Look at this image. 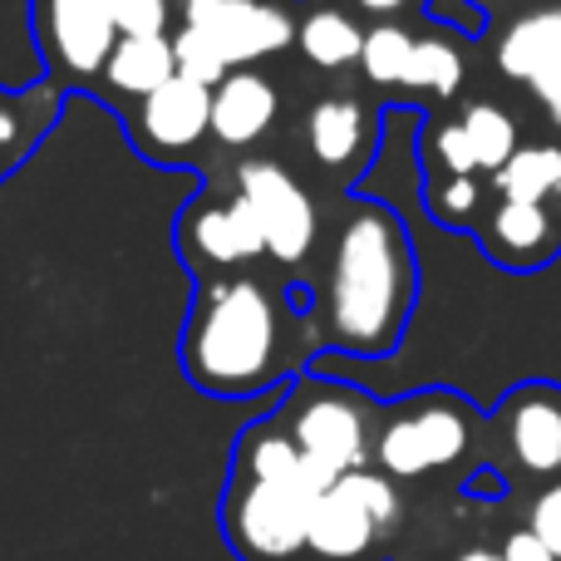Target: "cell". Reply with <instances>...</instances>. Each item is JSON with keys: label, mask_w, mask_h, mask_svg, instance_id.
<instances>
[{"label": "cell", "mask_w": 561, "mask_h": 561, "mask_svg": "<svg viewBox=\"0 0 561 561\" xmlns=\"http://www.w3.org/2000/svg\"><path fill=\"white\" fill-rule=\"evenodd\" d=\"M409 89H428V94H458L463 84V55L448 39H414V59H409Z\"/></svg>", "instance_id": "obj_22"}, {"label": "cell", "mask_w": 561, "mask_h": 561, "mask_svg": "<svg viewBox=\"0 0 561 561\" xmlns=\"http://www.w3.org/2000/svg\"><path fill=\"white\" fill-rule=\"evenodd\" d=\"M183 25L203 30L232 69L280 55L296 39L290 15L272 0H183Z\"/></svg>", "instance_id": "obj_9"}, {"label": "cell", "mask_w": 561, "mask_h": 561, "mask_svg": "<svg viewBox=\"0 0 561 561\" xmlns=\"http://www.w3.org/2000/svg\"><path fill=\"white\" fill-rule=\"evenodd\" d=\"M296 45H300V55H306L310 65L345 69V65H355L359 49H365V30H359L345 10L325 5V10H310V15L296 25Z\"/></svg>", "instance_id": "obj_18"}, {"label": "cell", "mask_w": 561, "mask_h": 561, "mask_svg": "<svg viewBox=\"0 0 561 561\" xmlns=\"http://www.w3.org/2000/svg\"><path fill=\"white\" fill-rule=\"evenodd\" d=\"M414 247L394 213L365 203L345 217L320 290V345L379 359L404 340L414 310Z\"/></svg>", "instance_id": "obj_1"}, {"label": "cell", "mask_w": 561, "mask_h": 561, "mask_svg": "<svg viewBox=\"0 0 561 561\" xmlns=\"http://www.w3.org/2000/svg\"><path fill=\"white\" fill-rule=\"evenodd\" d=\"M39 35L65 75H104L118 45V30L99 0H39Z\"/></svg>", "instance_id": "obj_10"}, {"label": "cell", "mask_w": 561, "mask_h": 561, "mask_svg": "<svg viewBox=\"0 0 561 561\" xmlns=\"http://www.w3.org/2000/svg\"><path fill=\"white\" fill-rule=\"evenodd\" d=\"M138 134L148 153L183 158L213 134V89L187 75H173L163 89L138 99Z\"/></svg>", "instance_id": "obj_13"}, {"label": "cell", "mask_w": 561, "mask_h": 561, "mask_svg": "<svg viewBox=\"0 0 561 561\" xmlns=\"http://www.w3.org/2000/svg\"><path fill=\"white\" fill-rule=\"evenodd\" d=\"M493 187L513 203H547L561 187V148L552 144H527L493 173Z\"/></svg>", "instance_id": "obj_19"}, {"label": "cell", "mask_w": 561, "mask_h": 561, "mask_svg": "<svg viewBox=\"0 0 561 561\" xmlns=\"http://www.w3.org/2000/svg\"><path fill=\"white\" fill-rule=\"evenodd\" d=\"M468 134V144H473V158L478 168H488V173H497V168L507 163V158L517 153V124L503 114L497 104H468V114L458 118Z\"/></svg>", "instance_id": "obj_21"}, {"label": "cell", "mask_w": 561, "mask_h": 561, "mask_svg": "<svg viewBox=\"0 0 561 561\" xmlns=\"http://www.w3.org/2000/svg\"><path fill=\"white\" fill-rule=\"evenodd\" d=\"M49 124V99L45 94H5L0 89V178L20 168V158L35 148V138Z\"/></svg>", "instance_id": "obj_20"}, {"label": "cell", "mask_w": 561, "mask_h": 561, "mask_svg": "<svg viewBox=\"0 0 561 561\" xmlns=\"http://www.w3.org/2000/svg\"><path fill=\"white\" fill-rule=\"evenodd\" d=\"M409 493L375 468L335 478L310 507L306 561H389L404 533Z\"/></svg>", "instance_id": "obj_6"}, {"label": "cell", "mask_w": 561, "mask_h": 561, "mask_svg": "<svg viewBox=\"0 0 561 561\" xmlns=\"http://www.w3.org/2000/svg\"><path fill=\"white\" fill-rule=\"evenodd\" d=\"M306 144L316 153V163L325 168H355L365 158L369 144V114L359 99L350 94H330L310 108L306 118Z\"/></svg>", "instance_id": "obj_16"}, {"label": "cell", "mask_w": 561, "mask_h": 561, "mask_svg": "<svg viewBox=\"0 0 561 561\" xmlns=\"http://www.w3.org/2000/svg\"><path fill=\"white\" fill-rule=\"evenodd\" d=\"M290 320L256 276H207L183 325V375L213 399H256L296 375Z\"/></svg>", "instance_id": "obj_2"}, {"label": "cell", "mask_w": 561, "mask_h": 561, "mask_svg": "<svg viewBox=\"0 0 561 561\" xmlns=\"http://www.w3.org/2000/svg\"><path fill=\"white\" fill-rule=\"evenodd\" d=\"M108 10L118 35H168V15L173 5L168 0H99Z\"/></svg>", "instance_id": "obj_25"}, {"label": "cell", "mask_w": 561, "mask_h": 561, "mask_svg": "<svg viewBox=\"0 0 561 561\" xmlns=\"http://www.w3.org/2000/svg\"><path fill=\"white\" fill-rule=\"evenodd\" d=\"M183 252L187 262L207 266V272H232L256 256H266V242L256 232L252 213L242 207V197H207V203L183 213Z\"/></svg>", "instance_id": "obj_12"}, {"label": "cell", "mask_w": 561, "mask_h": 561, "mask_svg": "<svg viewBox=\"0 0 561 561\" xmlns=\"http://www.w3.org/2000/svg\"><path fill=\"white\" fill-rule=\"evenodd\" d=\"M359 10H369V15H394V10H404L409 0H355Z\"/></svg>", "instance_id": "obj_30"}, {"label": "cell", "mask_w": 561, "mask_h": 561, "mask_svg": "<svg viewBox=\"0 0 561 561\" xmlns=\"http://www.w3.org/2000/svg\"><path fill=\"white\" fill-rule=\"evenodd\" d=\"M503 557L507 561H557V552L542 542V537L533 533V527L523 523V513L507 523V533H503Z\"/></svg>", "instance_id": "obj_29"}, {"label": "cell", "mask_w": 561, "mask_h": 561, "mask_svg": "<svg viewBox=\"0 0 561 561\" xmlns=\"http://www.w3.org/2000/svg\"><path fill=\"white\" fill-rule=\"evenodd\" d=\"M557 217L547 213V203H503L493 207V217L483 222V247L493 262L513 266V272H533V266L552 262L557 256Z\"/></svg>", "instance_id": "obj_14"}, {"label": "cell", "mask_w": 561, "mask_h": 561, "mask_svg": "<svg viewBox=\"0 0 561 561\" xmlns=\"http://www.w3.org/2000/svg\"><path fill=\"white\" fill-rule=\"evenodd\" d=\"M276 424L286 428L290 444L300 448V458H306V468L316 473V483L330 488L335 478L369 468L379 404L369 394H359L355 385L310 375L286 389V399H280V409H276Z\"/></svg>", "instance_id": "obj_5"}, {"label": "cell", "mask_w": 561, "mask_h": 561, "mask_svg": "<svg viewBox=\"0 0 561 561\" xmlns=\"http://www.w3.org/2000/svg\"><path fill=\"white\" fill-rule=\"evenodd\" d=\"M517 513H523V523L533 527V533L542 537V542L557 552V561H561V478L557 483H547L537 497H527Z\"/></svg>", "instance_id": "obj_26"}, {"label": "cell", "mask_w": 561, "mask_h": 561, "mask_svg": "<svg viewBox=\"0 0 561 561\" xmlns=\"http://www.w3.org/2000/svg\"><path fill=\"white\" fill-rule=\"evenodd\" d=\"M276 114H280V94L266 75L232 69L213 89V138L222 148H252L256 138L272 134Z\"/></svg>", "instance_id": "obj_15"}, {"label": "cell", "mask_w": 561, "mask_h": 561, "mask_svg": "<svg viewBox=\"0 0 561 561\" xmlns=\"http://www.w3.org/2000/svg\"><path fill=\"white\" fill-rule=\"evenodd\" d=\"M320 497L316 473L300 448L272 419H256L237 434L227 493L217 507L222 542L237 561H306L310 507Z\"/></svg>", "instance_id": "obj_3"}, {"label": "cell", "mask_w": 561, "mask_h": 561, "mask_svg": "<svg viewBox=\"0 0 561 561\" xmlns=\"http://www.w3.org/2000/svg\"><path fill=\"white\" fill-rule=\"evenodd\" d=\"M488 419L454 389H419L409 399L379 404L375 454L369 468L399 483L404 493L419 488L468 483L483 468Z\"/></svg>", "instance_id": "obj_4"}, {"label": "cell", "mask_w": 561, "mask_h": 561, "mask_svg": "<svg viewBox=\"0 0 561 561\" xmlns=\"http://www.w3.org/2000/svg\"><path fill=\"white\" fill-rule=\"evenodd\" d=\"M173 75H178V59H173V39L168 35H118L114 55H108V65H104L108 84L134 99H148Z\"/></svg>", "instance_id": "obj_17"}, {"label": "cell", "mask_w": 561, "mask_h": 561, "mask_svg": "<svg viewBox=\"0 0 561 561\" xmlns=\"http://www.w3.org/2000/svg\"><path fill=\"white\" fill-rule=\"evenodd\" d=\"M483 468L507 488V503L523 507L561 478V385L527 379L507 389L483 434Z\"/></svg>", "instance_id": "obj_7"}, {"label": "cell", "mask_w": 561, "mask_h": 561, "mask_svg": "<svg viewBox=\"0 0 561 561\" xmlns=\"http://www.w3.org/2000/svg\"><path fill=\"white\" fill-rule=\"evenodd\" d=\"M497 65L507 79L533 89L552 114V124L561 128V5L513 20L503 45H497Z\"/></svg>", "instance_id": "obj_11"}, {"label": "cell", "mask_w": 561, "mask_h": 561, "mask_svg": "<svg viewBox=\"0 0 561 561\" xmlns=\"http://www.w3.org/2000/svg\"><path fill=\"white\" fill-rule=\"evenodd\" d=\"M237 197L252 213L272 262L300 266L316 252V232H320L316 203H310V193L280 163H272V158H247L237 168Z\"/></svg>", "instance_id": "obj_8"}, {"label": "cell", "mask_w": 561, "mask_h": 561, "mask_svg": "<svg viewBox=\"0 0 561 561\" xmlns=\"http://www.w3.org/2000/svg\"><path fill=\"white\" fill-rule=\"evenodd\" d=\"M173 59H178V75L197 79V84H207V89H217L227 75H232V65L222 59V49H217L203 30H187V25L173 35Z\"/></svg>", "instance_id": "obj_24"}, {"label": "cell", "mask_w": 561, "mask_h": 561, "mask_svg": "<svg viewBox=\"0 0 561 561\" xmlns=\"http://www.w3.org/2000/svg\"><path fill=\"white\" fill-rule=\"evenodd\" d=\"M409 59H414V39L399 25H375L365 30V49H359V65L375 84H404Z\"/></svg>", "instance_id": "obj_23"}, {"label": "cell", "mask_w": 561, "mask_h": 561, "mask_svg": "<svg viewBox=\"0 0 561 561\" xmlns=\"http://www.w3.org/2000/svg\"><path fill=\"white\" fill-rule=\"evenodd\" d=\"M434 158L448 168L454 178H473L478 158H473V144H468L463 124H438L434 128Z\"/></svg>", "instance_id": "obj_27"}, {"label": "cell", "mask_w": 561, "mask_h": 561, "mask_svg": "<svg viewBox=\"0 0 561 561\" xmlns=\"http://www.w3.org/2000/svg\"><path fill=\"white\" fill-rule=\"evenodd\" d=\"M478 207V183L473 178H448V187L434 193V213L438 222H468Z\"/></svg>", "instance_id": "obj_28"}]
</instances>
